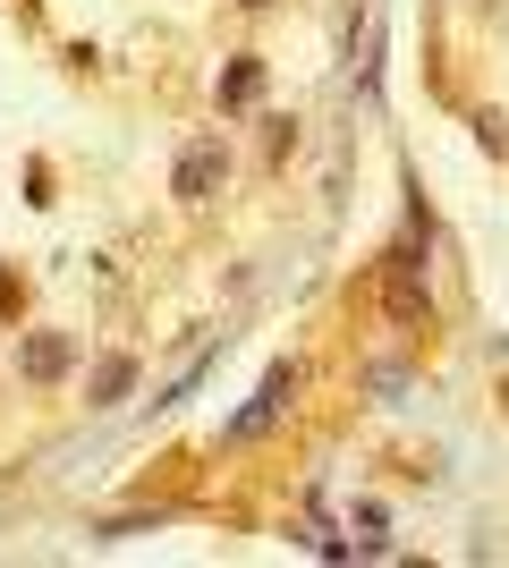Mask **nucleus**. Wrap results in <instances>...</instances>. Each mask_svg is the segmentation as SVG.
I'll return each instance as SVG.
<instances>
[{
  "label": "nucleus",
  "mask_w": 509,
  "mask_h": 568,
  "mask_svg": "<svg viewBox=\"0 0 509 568\" xmlns=\"http://www.w3.org/2000/svg\"><path fill=\"white\" fill-rule=\"evenodd\" d=\"M213 170H221V153H187V170H179V195H204V187H213Z\"/></svg>",
  "instance_id": "f257e3e1"
}]
</instances>
